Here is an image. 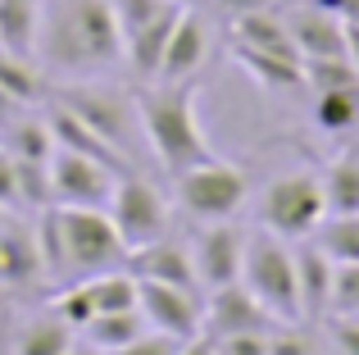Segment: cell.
Segmentation results:
<instances>
[{"label": "cell", "mask_w": 359, "mask_h": 355, "mask_svg": "<svg viewBox=\"0 0 359 355\" xmlns=\"http://www.w3.org/2000/svg\"><path fill=\"white\" fill-rule=\"evenodd\" d=\"M36 64L60 78H105L123 64L114 0H46Z\"/></svg>", "instance_id": "6da1fadb"}, {"label": "cell", "mask_w": 359, "mask_h": 355, "mask_svg": "<svg viewBox=\"0 0 359 355\" xmlns=\"http://www.w3.org/2000/svg\"><path fill=\"white\" fill-rule=\"evenodd\" d=\"M137 119H141V133H146L155 160L164 164V173H187L196 164L214 160V146L201 128V91L196 82H146L137 91Z\"/></svg>", "instance_id": "7a4b0ae2"}, {"label": "cell", "mask_w": 359, "mask_h": 355, "mask_svg": "<svg viewBox=\"0 0 359 355\" xmlns=\"http://www.w3.org/2000/svg\"><path fill=\"white\" fill-rule=\"evenodd\" d=\"M241 287L273 314L278 323H300V287H296V250L278 232H245V260H241Z\"/></svg>", "instance_id": "3957f363"}, {"label": "cell", "mask_w": 359, "mask_h": 355, "mask_svg": "<svg viewBox=\"0 0 359 355\" xmlns=\"http://www.w3.org/2000/svg\"><path fill=\"white\" fill-rule=\"evenodd\" d=\"M55 223H60V246H64V274L96 278L105 269L128 264V246H123L109 210L55 205Z\"/></svg>", "instance_id": "277c9868"}, {"label": "cell", "mask_w": 359, "mask_h": 355, "mask_svg": "<svg viewBox=\"0 0 359 355\" xmlns=\"http://www.w3.org/2000/svg\"><path fill=\"white\" fill-rule=\"evenodd\" d=\"M259 219L269 232L287 241L314 237V228L327 219V196H323V178L314 173H282L264 187L259 196Z\"/></svg>", "instance_id": "5b68a950"}, {"label": "cell", "mask_w": 359, "mask_h": 355, "mask_svg": "<svg viewBox=\"0 0 359 355\" xmlns=\"http://www.w3.org/2000/svg\"><path fill=\"white\" fill-rule=\"evenodd\" d=\"M177 201H182V210L191 214V219L201 223H219V219H232V214L245 205V196H250V178H245L241 164L232 160H205L196 164V169L177 173Z\"/></svg>", "instance_id": "8992f818"}, {"label": "cell", "mask_w": 359, "mask_h": 355, "mask_svg": "<svg viewBox=\"0 0 359 355\" xmlns=\"http://www.w3.org/2000/svg\"><path fill=\"white\" fill-rule=\"evenodd\" d=\"M109 219H114L118 237L128 250H141L150 241L168 237V201L150 178H141L137 169L123 173L109 196Z\"/></svg>", "instance_id": "52a82bcc"}, {"label": "cell", "mask_w": 359, "mask_h": 355, "mask_svg": "<svg viewBox=\"0 0 359 355\" xmlns=\"http://www.w3.org/2000/svg\"><path fill=\"white\" fill-rule=\"evenodd\" d=\"M50 100H60L64 109H73L82 123L96 128L105 142H114L123 155H132V128H137L141 119H137V100H128L118 87H100V82L82 78L78 87H60Z\"/></svg>", "instance_id": "ba28073f"}, {"label": "cell", "mask_w": 359, "mask_h": 355, "mask_svg": "<svg viewBox=\"0 0 359 355\" xmlns=\"http://www.w3.org/2000/svg\"><path fill=\"white\" fill-rule=\"evenodd\" d=\"M123 173H114L109 164L91 160V155L64 151L55 146L50 155V201L55 205H87V210H109V196Z\"/></svg>", "instance_id": "9c48e42d"}, {"label": "cell", "mask_w": 359, "mask_h": 355, "mask_svg": "<svg viewBox=\"0 0 359 355\" xmlns=\"http://www.w3.org/2000/svg\"><path fill=\"white\" fill-rule=\"evenodd\" d=\"M137 310L146 314V323L155 333H168L177 342H191L205 333V301L196 292H187V287L137 278Z\"/></svg>", "instance_id": "30bf717a"}, {"label": "cell", "mask_w": 359, "mask_h": 355, "mask_svg": "<svg viewBox=\"0 0 359 355\" xmlns=\"http://www.w3.org/2000/svg\"><path fill=\"white\" fill-rule=\"evenodd\" d=\"M196 278L201 287H228V283H241V260H245V232L232 228V219H219V223H205V232L196 237Z\"/></svg>", "instance_id": "8fae6325"}, {"label": "cell", "mask_w": 359, "mask_h": 355, "mask_svg": "<svg viewBox=\"0 0 359 355\" xmlns=\"http://www.w3.org/2000/svg\"><path fill=\"white\" fill-rule=\"evenodd\" d=\"M273 328H282L241 283L214 287L210 301H205V333L210 337H241V333H264L269 337Z\"/></svg>", "instance_id": "7c38bea8"}, {"label": "cell", "mask_w": 359, "mask_h": 355, "mask_svg": "<svg viewBox=\"0 0 359 355\" xmlns=\"http://www.w3.org/2000/svg\"><path fill=\"white\" fill-rule=\"evenodd\" d=\"M205 55H210V27L187 5L182 18H177V27H173V36H168V46H164L155 82H191L196 73L205 69Z\"/></svg>", "instance_id": "4fadbf2b"}, {"label": "cell", "mask_w": 359, "mask_h": 355, "mask_svg": "<svg viewBox=\"0 0 359 355\" xmlns=\"http://www.w3.org/2000/svg\"><path fill=\"white\" fill-rule=\"evenodd\" d=\"M128 274L132 278H150V283H168V287H187V292H201V278H196V260L187 255V246L159 237L141 250H128Z\"/></svg>", "instance_id": "5bb4252c"}, {"label": "cell", "mask_w": 359, "mask_h": 355, "mask_svg": "<svg viewBox=\"0 0 359 355\" xmlns=\"http://www.w3.org/2000/svg\"><path fill=\"white\" fill-rule=\"evenodd\" d=\"M46 123H50V133H55V146H64V151H78V155H91V160L109 164L114 173H132V155H123L114 142H105L96 128H87L78 114H73V109H64L60 100H50V109H46Z\"/></svg>", "instance_id": "9a60e30c"}, {"label": "cell", "mask_w": 359, "mask_h": 355, "mask_svg": "<svg viewBox=\"0 0 359 355\" xmlns=\"http://www.w3.org/2000/svg\"><path fill=\"white\" fill-rule=\"evenodd\" d=\"M291 41H296L300 60H323V55H346V23L341 14H327L318 5H300L287 14Z\"/></svg>", "instance_id": "2e32d148"}, {"label": "cell", "mask_w": 359, "mask_h": 355, "mask_svg": "<svg viewBox=\"0 0 359 355\" xmlns=\"http://www.w3.org/2000/svg\"><path fill=\"white\" fill-rule=\"evenodd\" d=\"M332 260L323 255L314 237L296 241V287H300V314L305 319H327V305H332Z\"/></svg>", "instance_id": "e0dca14e"}, {"label": "cell", "mask_w": 359, "mask_h": 355, "mask_svg": "<svg viewBox=\"0 0 359 355\" xmlns=\"http://www.w3.org/2000/svg\"><path fill=\"white\" fill-rule=\"evenodd\" d=\"M182 9H187V5H168L159 18H150L141 32H132L128 41H123V64H128V69L137 73L141 82H155L159 60H164V46H168V36H173V27H177V18H182Z\"/></svg>", "instance_id": "ac0fdd59"}, {"label": "cell", "mask_w": 359, "mask_h": 355, "mask_svg": "<svg viewBox=\"0 0 359 355\" xmlns=\"http://www.w3.org/2000/svg\"><path fill=\"white\" fill-rule=\"evenodd\" d=\"M232 60H237L241 69L250 73L259 87H269V91L305 87V60H296V55H273V51H255V46L232 41Z\"/></svg>", "instance_id": "d6986e66"}, {"label": "cell", "mask_w": 359, "mask_h": 355, "mask_svg": "<svg viewBox=\"0 0 359 355\" xmlns=\"http://www.w3.org/2000/svg\"><path fill=\"white\" fill-rule=\"evenodd\" d=\"M46 0H0V51L18 60H36Z\"/></svg>", "instance_id": "ffe728a7"}, {"label": "cell", "mask_w": 359, "mask_h": 355, "mask_svg": "<svg viewBox=\"0 0 359 355\" xmlns=\"http://www.w3.org/2000/svg\"><path fill=\"white\" fill-rule=\"evenodd\" d=\"M41 246L27 228H18L14 219L0 228V287H23L41 274Z\"/></svg>", "instance_id": "44dd1931"}, {"label": "cell", "mask_w": 359, "mask_h": 355, "mask_svg": "<svg viewBox=\"0 0 359 355\" xmlns=\"http://www.w3.org/2000/svg\"><path fill=\"white\" fill-rule=\"evenodd\" d=\"M232 41L241 46H255V51H273V55H296V41H291V27L282 14H273V9H255V14H241L232 18Z\"/></svg>", "instance_id": "7402d4cb"}, {"label": "cell", "mask_w": 359, "mask_h": 355, "mask_svg": "<svg viewBox=\"0 0 359 355\" xmlns=\"http://www.w3.org/2000/svg\"><path fill=\"white\" fill-rule=\"evenodd\" d=\"M69 347H73V328L55 310H41V314H32V319L18 328L14 351L9 355H64Z\"/></svg>", "instance_id": "603a6c76"}, {"label": "cell", "mask_w": 359, "mask_h": 355, "mask_svg": "<svg viewBox=\"0 0 359 355\" xmlns=\"http://www.w3.org/2000/svg\"><path fill=\"white\" fill-rule=\"evenodd\" d=\"M0 91H5L18 109H32L50 96V91H46V78H41V64L18 60V55H5V51H0Z\"/></svg>", "instance_id": "cb8c5ba5"}, {"label": "cell", "mask_w": 359, "mask_h": 355, "mask_svg": "<svg viewBox=\"0 0 359 355\" xmlns=\"http://www.w3.org/2000/svg\"><path fill=\"white\" fill-rule=\"evenodd\" d=\"M146 328H150V323H146L141 310H118V314H96L82 333H87V347H96V351L109 355V351L128 347V342H137Z\"/></svg>", "instance_id": "d4e9b609"}, {"label": "cell", "mask_w": 359, "mask_h": 355, "mask_svg": "<svg viewBox=\"0 0 359 355\" xmlns=\"http://www.w3.org/2000/svg\"><path fill=\"white\" fill-rule=\"evenodd\" d=\"M314 241L332 264H359V214H327L314 228Z\"/></svg>", "instance_id": "484cf974"}, {"label": "cell", "mask_w": 359, "mask_h": 355, "mask_svg": "<svg viewBox=\"0 0 359 355\" xmlns=\"http://www.w3.org/2000/svg\"><path fill=\"white\" fill-rule=\"evenodd\" d=\"M5 151L14 160H50L55 155V133L41 114H27V119H14L9 123V142Z\"/></svg>", "instance_id": "4316f807"}, {"label": "cell", "mask_w": 359, "mask_h": 355, "mask_svg": "<svg viewBox=\"0 0 359 355\" xmlns=\"http://www.w3.org/2000/svg\"><path fill=\"white\" fill-rule=\"evenodd\" d=\"M314 123L323 133H351L359 128V87H337L314 96Z\"/></svg>", "instance_id": "83f0119b"}, {"label": "cell", "mask_w": 359, "mask_h": 355, "mask_svg": "<svg viewBox=\"0 0 359 355\" xmlns=\"http://www.w3.org/2000/svg\"><path fill=\"white\" fill-rule=\"evenodd\" d=\"M323 196H327V214H359V160L355 155H341L323 173Z\"/></svg>", "instance_id": "f1b7e54d"}, {"label": "cell", "mask_w": 359, "mask_h": 355, "mask_svg": "<svg viewBox=\"0 0 359 355\" xmlns=\"http://www.w3.org/2000/svg\"><path fill=\"white\" fill-rule=\"evenodd\" d=\"M91 301H96V314H118V310H137V278L118 274V269H105V274L87 278Z\"/></svg>", "instance_id": "f546056e"}, {"label": "cell", "mask_w": 359, "mask_h": 355, "mask_svg": "<svg viewBox=\"0 0 359 355\" xmlns=\"http://www.w3.org/2000/svg\"><path fill=\"white\" fill-rule=\"evenodd\" d=\"M305 87H314V91L359 87V69L351 64V55H323V60H305Z\"/></svg>", "instance_id": "4dcf8cb0"}, {"label": "cell", "mask_w": 359, "mask_h": 355, "mask_svg": "<svg viewBox=\"0 0 359 355\" xmlns=\"http://www.w3.org/2000/svg\"><path fill=\"white\" fill-rule=\"evenodd\" d=\"M18 164V201L23 210H50V160H14Z\"/></svg>", "instance_id": "1f68e13d"}, {"label": "cell", "mask_w": 359, "mask_h": 355, "mask_svg": "<svg viewBox=\"0 0 359 355\" xmlns=\"http://www.w3.org/2000/svg\"><path fill=\"white\" fill-rule=\"evenodd\" d=\"M50 310L60 314L64 323H69L73 333H82L91 319H96V301H91V287H87V278H78L73 287H64L60 296L50 301Z\"/></svg>", "instance_id": "d6a6232c"}, {"label": "cell", "mask_w": 359, "mask_h": 355, "mask_svg": "<svg viewBox=\"0 0 359 355\" xmlns=\"http://www.w3.org/2000/svg\"><path fill=\"white\" fill-rule=\"evenodd\" d=\"M168 5H177V0H114V18H118L123 41H128L132 32H141L150 18H159Z\"/></svg>", "instance_id": "836d02e7"}, {"label": "cell", "mask_w": 359, "mask_h": 355, "mask_svg": "<svg viewBox=\"0 0 359 355\" xmlns=\"http://www.w3.org/2000/svg\"><path fill=\"white\" fill-rule=\"evenodd\" d=\"M332 314H359V264L332 269V305H327V319Z\"/></svg>", "instance_id": "e575fe53"}, {"label": "cell", "mask_w": 359, "mask_h": 355, "mask_svg": "<svg viewBox=\"0 0 359 355\" xmlns=\"http://www.w3.org/2000/svg\"><path fill=\"white\" fill-rule=\"evenodd\" d=\"M177 351H182V342H177V337L146 328L137 342H128V347H118V351H109V355H177Z\"/></svg>", "instance_id": "d590c367"}, {"label": "cell", "mask_w": 359, "mask_h": 355, "mask_svg": "<svg viewBox=\"0 0 359 355\" xmlns=\"http://www.w3.org/2000/svg\"><path fill=\"white\" fill-rule=\"evenodd\" d=\"M327 337H332L337 355H359V314H332Z\"/></svg>", "instance_id": "8d00e7d4"}, {"label": "cell", "mask_w": 359, "mask_h": 355, "mask_svg": "<svg viewBox=\"0 0 359 355\" xmlns=\"http://www.w3.org/2000/svg\"><path fill=\"white\" fill-rule=\"evenodd\" d=\"M0 210H23V201H18V164H14V155L0 146Z\"/></svg>", "instance_id": "74e56055"}, {"label": "cell", "mask_w": 359, "mask_h": 355, "mask_svg": "<svg viewBox=\"0 0 359 355\" xmlns=\"http://www.w3.org/2000/svg\"><path fill=\"white\" fill-rule=\"evenodd\" d=\"M214 355H269L264 333H241V337H214Z\"/></svg>", "instance_id": "f35d334b"}, {"label": "cell", "mask_w": 359, "mask_h": 355, "mask_svg": "<svg viewBox=\"0 0 359 355\" xmlns=\"http://www.w3.org/2000/svg\"><path fill=\"white\" fill-rule=\"evenodd\" d=\"M269 355H318V351H314V342H309V337L287 333V323H282V328L269 333Z\"/></svg>", "instance_id": "ab89813d"}, {"label": "cell", "mask_w": 359, "mask_h": 355, "mask_svg": "<svg viewBox=\"0 0 359 355\" xmlns=\"http://www.w3.org/2000/svg\"><path fill=\"white\" fill-rule=\"evenodd\" d=\"M219 9L228 18H241V14H255V9H273V0H219Z\"/></svg>", "instance_id": "60d3db41"}, {"label": "cell", "mask_w": 359, "mask_h": 355, "mask_svg": "<svg viewBox=\"0 0 359 355\" xmlns=\"http://www.w3.org/2000/svg\"><path fill=\"white\" fill-rule=\"evenodd\" d=\"M346 23V55H351V64L359 69V18H341Z\"/></svg>", "instance_id": "b9f144b4"}, {"label": "cell", "mask_w": 359, "mask_h": 355, "mask_svg": "<svg viewBox=\"0 0 359 355\" xmlns=\"http://www.w3.org/2000/svg\"><path fill=\"white\" fill-rule=\"evenodd\" d=\"M177 355H214V337H210V333H201V337L182 342V351H177Z\"/></svg>", "instance_id": "7bdbcfd3"}, {"label": "cell", "mask_w": 359, "mask_h": 355, "mask_svg": "<svg viewBox=\"0 0 359 355\" xmlns=\"http://www.w3.org/2000/svg\"><path fill=\"white\" fill-rule=\"evenodd\" d=\"M309 5L327 9V14H346V5H351V0H309Z\"/></svg>", "instance_id": "ee69618b"}, {"label": "cell", "mask_w": 359, "mask_h": 355, "mask_svg": "<svg viewBox=\"0 0 359 355\" xmlns=\"http://www.w3.org/2000/svg\"><path fill=\"white\" fill-rule=\"evenodd\" d=\"M64 355H105V351H96V347H69Z\"/></svg>", "instance_id": "f6af8a7d"}, {"label": "cell", "mask_w": 359, "mask_h": 355, "mask_svg": "<svg viewBox=\"0 0 359 355\" xmlns=\"http://www.w3.org/2000/svg\"><path fill=\"white\" fill-rule=\"evenodd\" d=\"M5 223H9V210H0V228H5Z\"/></svg>", "instance_id": "bcb514c9"}, {"label": "cell", "mask_w": 359, "mask_h": 355, "mask_svg": "<svg viewBox=\"0 0 359 355\" xmlns=\"http://www.w3.org/2000/svg\"><path fill=\"white\" fill-rule=\"evenodd\" d=\"M177 5H191V0H177Z\"/></svg>", "instance_id": "7dc6e473"}, {"label": "cell", "mask_w": 359, "mask_h": 355, "mask_svg": "<svg viewBox=\"0 0 359 355\" xmlns=\"http://www.w3.org/2000/svg\"><path fill=\"white\" fill-rule=\"evenodd\" d=\"M0 296H5V287H0Z\"/></svg>", "instance_id": "c3c4849f"}]
</instances>
